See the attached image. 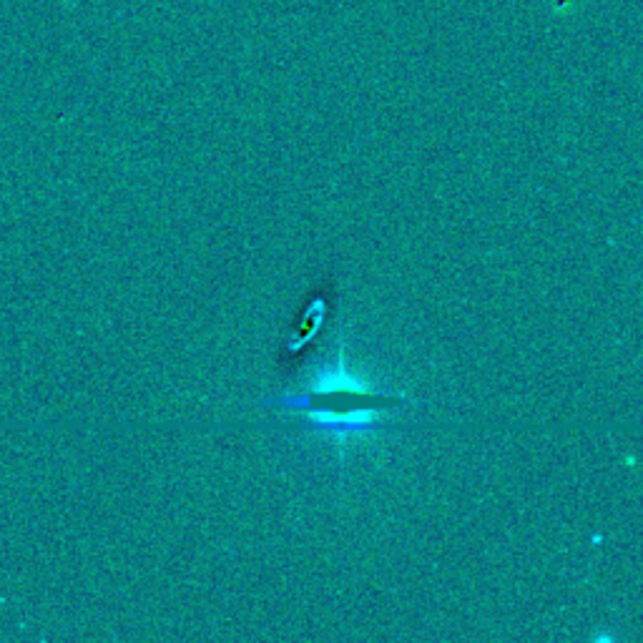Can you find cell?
<instances>
[{
	"instance_id": "7a4b0ae2",
	"label": "cell",
	"mask_w": 643,
	"mask_h": 643,
	"mask_svg": "<svg viewBox=\"0 0 643 643\" xmlns=\"http://www.w3.org/2000/svg\"><path fill=\"white\" fill-rule=\"evenodd\" d=\"M327 307H330V299H327L325 292L314 294V297L307 299V307L302 309V317L294 322V330L289 335L287 350L289 352H299L302 347L309 345V340L314 337V332L319 330V322L325 319Z\"/></svg>"
},
{
	"instance_id": "6da1fadb",
	"label": "cell",
	"mask_w": 643,
	"mask_h": 643,
	"mask_svg": "<svg viewBox=\"0 0 643 643\" xmlns=\"http://www.w3.org/2000/svg\"><path fill=\"white\" fill-rule=\"evenodd\" d=\"M282 410H294L309 422L312 430L347 438L380 427V415L405 405L400 392H382L362 377L352 375L342 362L322 367L302 392L282 395L277 402Z\"/></svg>"
}]
</instances>
